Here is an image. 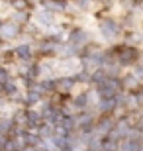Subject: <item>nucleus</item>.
Wrapping results in <instances>:
<instances>
[{
    "label": "nucleus",
    "instance_id": "obj_1",
    "mask_svg": "<svg viewBox=\"0 0 143 151\" xmlns=\"http://www.w3.org/2000/svg\"><path fill=\"white\" fill-rule=\"evenodd\" d=\"M39 24H43V26H51L53 24V20H51V16H47L45 12H41V14H37V18H35Z\"/></svg>",
    "mask_w": 143,
    "mask_h": 151
},
{
    "label": "nucleus",
    "instance_id": "obj_2",
    "mask_svg": "<svg viewBox=\"0 0 143 151\" xmlns=\"http://www.w3.org/2000/svg\"><path fill=\"white\" fill-rule=\"evenodd\" d=\"M102 32H104V35L110 37V35H114L116 32H118V28H116V24H104V26H102Z\"/></svg>",
    "mask_w": 143,
    "mask_h": 151
},
{
    "label": "nucleus",
    "instance_id": "obj_3",
    "mask_svg": "<svg viewBox=\"0 0 143 151\" xmlns=\"http://www.w3.org/2000/svg\"><path fill=\"white\" fill-rule=\"evenodd\" d=\"M2 34H4V35H14V34H16V28H14V26H10V28L2 29Z\"/></svg>",
    "mask_w": 143,
    "mask_h": 151
},
{
    "label": "nucleus",
    "instance_id": "obj_4",
    "mask_svg": "<svg viewBox=\"0 0 143 151\" xmlns=\"http://www.w3.org/2000/svg\"><path fill=\"white\" fill-rule=\"evenodd\" d=\"M137 77H143V67H139V69H137Z\"/></svg>",
    "mask_w": 143,
    "mask_h": 151
}]
</instances>
